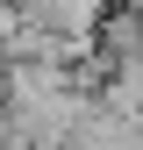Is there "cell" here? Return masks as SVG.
<instances>
[{"label":"cell","instance_id":"1","mask_svg":"<svg viewBox=\"0 0 143 150\" xmlns=\"http://www.w3.org/2000/svg\"><path fill=\"white\" fill-rule=\"evenodd\" d=\"M107 7H143V0H107Z\"/></svg>","mask_w":143,"mask_h":150}]
</instances>
